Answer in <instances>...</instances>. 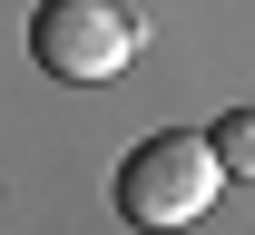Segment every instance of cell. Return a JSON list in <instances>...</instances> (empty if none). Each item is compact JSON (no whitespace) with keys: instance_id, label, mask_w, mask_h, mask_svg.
<instances>
[{"instance_id":"obj_1","label":"cell","mask_w":255,"mask_h":235,"mask_svg":"<svg viewBox=\"0 0 255 235\" xmlns=\"http://www.w3.org/2000/svg\"><path fill=\"white\" fill-rule=\"evenodd\" d=\"M226 186V157H216V137H196V128H157V137H137L128 147V167H118V216L128 226H196L206 206H216Z\"/></svg>"},{"instance_id":"obj_2","label":"cell","mask_w":255,"mask_h":235,"mask_svg":"<svg viewBox=\"0 0 255 235\" xmlns=\"http://www.w3.org/2000/svg\"><path fill=\"white\" fill-rule=\"evenodd\" d=\"M30 59L59 78V88H98L137 59V20L118 0H39L30 10Z\"/></svg>"},{"instance_id":"obj_3","label":"cell","mask_w":255,"mask_h":235,"mask_svg":"<svg viewBox=\"0 0 255 235\" xmlns=\"http://www.w3.org/2000/svg\"><path fill=\"white\" fill-rule=\"evenodd\" d=\"M216 157H226V167H236V176H246V157H255V128H246V108H236V118H226V128H216Z\"/></svg>"}]
</instances>
